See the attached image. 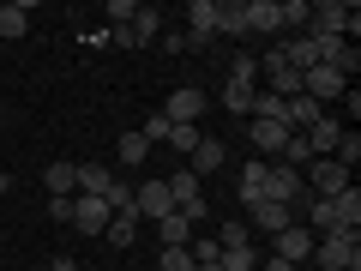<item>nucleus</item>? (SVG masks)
<instances>
[{
	"instance_id": "1",
	"label": "nucleus",
	"mask_w": 361,
	"mask_h": 271,
	"mask_svg": "<svg viewBox=\"0 0 361 271\" xmlns=\"http://www.w3.org/2000/svg\"><path fill=\"white\" fill-rule=\"evenodd\" d=\"M313 271H361V229H331L313 241Z\"/></svg>"
},
{
	"instance_id": "2",
	"label": "nucleus",
	"mask_w": 361,
	"mask_h": 271,
	"mask_svg": "<svg viewBox=\"0 0 361 271\" xmlns=\"http://www.w3.org/2000/svg\"><path fill=\"white\" fill-rule=\"evenodd\" d=\"M307 37H343V42H355L361 37V13H355V6H343V0L307 6Z\"/></svg>"
},
{
	"instance_id": "3",
	"label": "nucleus",
	"mask_w": 361,
	"mask_h": 271,
	"mask_svg": "<svg viewBox=\"0 0 361 271\" xmlns=\"http://www.w3.org/2000/svg\"><path fill=\"white\" fill-rule=\"evenodd\" d=\"M175 211V199H169V181L157 175V181H133V217L139 223H157V217H169Z\"/></svg>"
},
{
	"instance_id": "4",
	"label": "nucleus",
	"mask_w": 361,
	"mask_h": 271,
	"mask_svg": "<svg viewBox=\"0 0 361 271\" xmlns=\"http://www.w3.org/2000/svg\"><path fill=\"white\" fill-rule=\"evenodd\" d=\"M157 37H163V13H157V6H139L133 25H115V30H109L115 49H145V42H157Z\"/></svg>"
},
{
	"instance_id": "5",
	"label": "nucleus",
	"mask_w": 361,
	"mask_h": 271,
	"mask_svg": "<svg viewBox=\"0 0 361 271\" xmlns=\"http://www.w3.org/2000/svg\"><path fill=\"white\" fill-rule=\"evenodd\" d=\"M259 73H265L271 97H283V103H289V97H301V73L283 61V49H265V54H259Z\"/></svg>"
},
{
	"instance_id": "6",
	"label": "nucleus",
	"mask_w": 361,
	"mask_h": 271,
	"mask_svg": "<svg viewBox=\"0 0 361 271\" xmlns=\"http://www.w3.org/2000/svg\"><path fill=\"white\" fill-rule=\"evenodd\" d=\"M211 109V97H205V85H180L175 97L163 103V115L175 121V127H199V115Z\"/></svg>"
},
{
	"instance_id": "7",
	"label": "nucleus",
	"mask_w": 361,
	"mask_h": 271,
	"mask_svg": "<svg viewBox=\"0 0 361 271\" xmlns=\"http://www.w3.org/2000/svg\"><path fill=\"white\" fill-rule=\"evenodd\" d=\"M313 241H319V235H313L307 223H289L283 235H271V253L289 259V265H307V259H313Z\"/></svg>"
},
{
	"instance_id": "8",
	"label": "nucleus",
	"mask_w": 361,
	"mask_h": 271,
	"mask_svg": "<svg viewBox=\"0 0 361 271\" xmlns=\"http://www.w3.org/2000/svg\"><path fill=\"white\" fill-rule=\"evenodd\" d=\"M349 90V78L343 73H331V66H307V73H301V97H313V103H337V97H343Z\"/></svg>"
},
{
	"instance_id": "9",
	"label": "nucleus",
	"mask_w": 361,
	"mask_h": 271,
	"mask_svg": "<svg viewBox=\"0 0 361 271\" xmlns=\"http://www.w3.org/2000/svg\"><path fill=\"white\" fill-rule=\"evenodd\" d=\"M307 181H313L307 193H319V199H337V193L349 187V169H343V163H331V157H313V163H307Z\"/></svg>"
},
{
	"instance_id": "10",
	"label": "nucleus",
	"mask_w": 361,
	"mask_h": 271,
	"mask_svg": "<svg viewBox=\"0 0 361 271\" xmlns=\"http://www.w3.org/2000/svg\"><path fill=\"white\" fill-rule=\"evenodd\" d=\"M109 217H115V211H109V199L73 193V229H78V235H103V229H109Z\"/></svg>"
},
{
	"instance_id": "11",
	"label": "nucleus",
	"mask_w": 361,
	"mask_h": 271,
	"mask_svg": "<svg viewBox=\"0 0 361 271\" xmlns=\"http://www.w3.org/2000/svg\"><path fill=\"white\" fill-rule=\"evenodd\" d=\"M247 211H253V229L259 235H283L289 223H295V205H277V199H253Z\"/></svg>"
},
{
	"instance_id": "12",
	"label": "nucleus",
	"mask_w": 361,
	"mask_h": 271,
	"mask_svg": "<svg viewBox=\"0 0 361 271\" xmlns=\"http://www.w3.org/2000/svg\"><path fill=\"white\" fill-rule=\"evenodd\" d=\"M211 37H217V0H193V6H187V42L205 49Z\"/></svg>"
},
{
	"instance_id": "13",
	"label": "nucleus",
	"mask_w": 361,
	"mask_h": 271,
	"mask_svg": "<svg viewBox=\"0 0 361 271\" xmlns=\"http://www.w3.org/2000/svg\"><path fill=\"white\" fill-rule=\"evenodd\" d=\"M259 199L295 205V199H301V175H295V169H283V163H271V169H265V193H259Z\"/></svg>"
},
{
	"instance_id": "14",
	"label": "nucleus",
	"mask_w": 361,
	"mask_h": 271,
	"mask_svg": "<svg viewBox=\"0 0 361 271\" xmlns=\"http://www.w3.org/2000/svg\"><path fill=\"white\" fill-rule=\"evenodd\" d=\"M301 139H307V151H313V157H331V151H337V139H343V121H337V115H319L307 133H301Z\"/></svg>"
},
{
	"instance_id": "15",
	"label": "nucleus",
	"mask_w": 361,
	"mask_h": 271,
	"mask_svg": "<svg viewBox=\"0 0 361 271\" xmlns=\"http://www.w3.org/2000/svg\"><path fill=\"white\" fill-rule=\"evenodd\" d=\"M247 133H253V151L277 163V151H283V139H289V127H283V121H247Z\"/></svg>"
},
{
	"instance_id": "16",
	"label": "nucleus",
	"mask_w": 361,
	"mask_h": 271,
	"mask_svg": "<svg viewBox=\"0 0 361 271\" xmlns=\"http://www.w3.org/2000/svg\"><path fill=\"white\" fill-rule=\"evenodd\" d=\"M283 18H277V0H247V37H277Z\"/></svg>"
},
{
	"instance_id": "17",
	"label": "nucleus",
	"mask_w": 361,
	"mask_h": 271,
	"mask_svg": "<svg viewBox=\"0 0 361 271\" xmlns=\"http://www.w3.org/2000/svg\"><path fill=\"white\" fill-rule=\"evenodd\" d=\"M223 157H229V151H223V139H211V133H205V139L193 145V157H187V169L205 181V175H217V169H223Z\"/></svg>"
},
{
	"instance_id": "18",
	"label": "nucleus",
	"mask_w": 361,
	"mask_h": 271,
	"mask_svg": "<svg viewBox=\"0 0 361 271\" xmlns=\"http://www.w3.org/2000/svg\"><path fill=\"white\" fill-rule=\"evenodd\" d=\"M42 187H49V199H73L78 193V163H49L42 169Z\"/></svg>"
},
{
	"instance_id": "19",
	"label": "nucleus",
	"mask_w": 361,
	"mask_h": 271,
	"mask_svg": "<svg viewBox=\"0 0 361 271\" xmlns=\"http://www.w3.org/2000/svg\"><path fill=\"white\" fill-rule=\"evenodd\" d=\"M331 217H337V229H361V187H355V181L331 199Z\"/></svg>"
},
{
	"instance_id": "20",
	"label": "nucleus",
	"mask_w": 361,
	"mask_h": 271,
	"mask_svg": "<svg viewBox=\"0 0 361 271\" xmlns=\"http://www.w3.org/2000/svg\"><path fill=\"white\" fill-rule=\"evenodd\" d=\"M109 181H115V169H109V163H78V193L103 199V193H109Z\"/></svg>"
},
{
	"instance_id": "21",
	"label": "nucleus",
	"mask_w": 361,
	"mask_h": 271,
	"mask_svg": "<svg viewBox=\"0 0 361 271\" xmlns=\"http://www.w3.org/2000/svg\"><path fill=\"white\" fill-rule=\"evenodd\" d=\"M157 241L163 247H187L193 241V223L180 217V211H169V217H157Z\"/></svg>"
},
{
	"instance_id": "22",
	"label": "nucleus",
	"mask_w": 361,
	"mask_h": 271,
	"mask_svg": "<svg viewBox=\"0 0 361 271\" xmlns=\"http://www.w3.org/2000/svg\"><path fill=\"white\" fill-rule=\"evenodd\" d=\"M265 169H271V163H241V181H235V193H241V205H253V199L265 193Z\"/></svg>"
},
{
	"instance_id": "23",
	"label": "nucleus",
	"mask_w": 361,
	"mask_h": 271,
	"mask_svg": "<svg viewBox=\"0 0 361 271\" xmlns=\"http://www.w3.org/2000/svg\"><path fill=\"white\" fill-rule=\"evenodd\" d=\"M217 30L223 37H247V0H229V6L217 0Z\"/></svg>"
},
{
	"instance_id": "24",
	"label": "nucleus",
	"mask_w": 361,
	"mask_h": 271,
	"mask_svg": "<svg viewBox=\"0 0 361 271\" xmlns=\"http://www.w3.org/2000/svg\"><path fill=\"white\" fill-rule=\"evenodd\" d=\"M277 163H283V169H295V175H307V163H313L307 139H301V133H289V139H283V151H277Z\"/></svg>"
},
{
	"instance_id": "25",
	"label": "nucleus",
	"mask_w": 361,
	"mask_h": 271,
	"mask_svg": "<svg viewBox=\"0 0 361 271\" xmlns=\"http://www.w3.org/2000/svg\"><path fill=\"white\" fill-rule=\"evenodd\" d=\"M103 235H109V247H133V241H139V217H133V211H115Z\"/></svg>"
},
{
	"instance_id": "26",
	"label": "nucleus",
	"mask_w": 361,
	"mask_h": 271,
	"mask_svg": "<svg viewBox=\"0 0 361 271\" xmlns=\"http://www.w3.org/2000/svg\"><path fill=\"white\" fill-rule=\"evenodd\" d=\"M30 30V6H0V42H18Z\"/></svg>"
},
{
	"instance_id": "27",
	"label": "nucleus",
	"mask_w": 361,
	"mask_h": 271,
	"mask_svg": "<svg viewBox=\"0 0 361 271\" xmlns=\"http://www.w3.org/2000/svg\"><path fill=\"white\" fill-rule=\"evenodd\" d=\"M115 157H121V169H139L145 157H151V145H145V133H121V145H115Z\"/></svg>"
},
{
	"instance_id": "28",
	"label": "nucleus",
	"mask_w": 361,
	"mask_h": 271,
	"mask_svg": "<svg viewBox=\"0 0 361 271\" xmlns=\"http://www.w3.org/2000/svg\"><path fill=\"white\" fill-rule=\"evenodd\" d=\"M223 85H247V90H253V85H259V61H253V54H235Z\"/></svg>"
},
{
	"instance_id": "29",
	"label": "nucleus",
	"mask_w": 361,
	"mask_h": 271,
	"mask_svg": "<svg viewBox=\"0 0 361 271\" xmlns=\"http://www.w3.org/2000/svg\"><path fill=\"white\" fill-rule=\"evenodd\" d=\"M223 109H229V115H253V90H247V85H223Z\"/></svg>"
},
{
	"instance_id": "30",
	"label": "nucleus",
	"mask_w": 361,
	"mask_h": 271,
	"mask_svg": "<svg viewBox=\"0 0 361 271\" xmlns=\"http://www.w3.org/2000/svg\"><path fill=\"white\" fill-rule=\"evenodd\" d=\"M247 121H283V97H271V90H253V115Z\"/></svg>"
},
{
	"instance_id": "31",
	"label": "nucleus",
	"mask_w": 361,
	"mask_h": 271,
	"mask_svg": "<svg viewBox=\"0 0 361 271\" xmlns=\"http://www.w3.org/2000/svg\"><path fill=\"white\" fill-rule=\"evenodd\" d=\"M223 271H259L253 241H247V247H223Z\"/></svg>"
},
{
	"instance_id": "32",
	"label": "nucleus",
	"mask_w": 361,
	"mask_h": 271,
	"mask_svg": "<svg viewBox=\"0 0 361 271\" xmlns=\"http://www.w3.org/2000/svg\"><path fill=\"white\" fill-rule=\"evenodd\" d=\"M331 163H343V169H355V163H361V133H355V127H349L343 139H337V151H331Z\"/></svg>"
},
{
	"instance_id": "33",
	"label": "nucleus",
	"mask_w": 361,
	"mask_h": 271,
	"mask_svg": "<svg viewBox=\"0 0 361 271\" xmlns=\"http://www.w3.org/2000/svg\"><path fill=\"white\" fill-rule=\"evenodd\" d=\"M157 271H193V253L187 247H163L157 253Z\"/></svg>"
},
{
	"instance_id": "34",
	"label": "nucleus",
	"mask_w": 361,
	"mask_h": 271,
	"mask_svg": "<svg viewBox=\"0 0 361 271\" xmlns=\"http://www.w3.org/2000/svg\"><path fill=\"white\" fill-rule=\"evenodd\" d=\"M103 199H109V211H133V181H121V175H115Z\"/></svg>"
},
{
	"instance_id": "35",
	"label": "nucleus",
	"mask_w": 361,
	"mask_h": 271,
	"mask_svg": "<svg viewBox=\"0 0 361 271\" xmlns=\"http://www.w3.org/2000/svg\"><path fill=\"white\" fill-rule=\"evenodd\" d=\"M199 139H205L199 127H169V145H175L180 157H193V145H199Z\"/></svg>"
},
{
	"instance_id": "36",
	"label": "nucleus",
	"mask_w": 361,
	"mask_h": 271,
	"mask_svg": "<svg viewBox=\"0 0 361 271\" xmlns=\"http://www.w3.org/2000/svg\"><path fill=\"white\" fill-rule=\"evenodd\" d=\"M247 241H253L247 223H223V229H217V247H247Z\"/></svg>"
},
{
	"instance_id": "37",
	"label": "nucleus",
	"mask_w": 361,
	"mask_h": 271,
	"mask_svg": "<svg viewBox=\"0 0 361 271\" xmlns=\"http://www.w3.org/2000/svg\"><path fill=\"white\" fill-rule=\"evenodd\" d=\"M169 127H175V121H169V115H151V121H145V145H169Z\"/></svg>"
},
{
	"instance_id": "38",
	"label": "nucleus",
	"mask_w": 361,
	"mask_h": 271,
	"mask_svg": "<svg viewBox=\"0 0 361 271\" xmlns=\"http://www.w3.org/2000/svg\"><path fill=\"white\" fill-rule=\"evenodd\" d=\"M157 42H163L169 54H187V49H193V42H187V30H163V37H157Z\"/></svg>"
},
{
	"instance_id": "39",
	"label": "nucleus",
	"mask_w": 361,
	"mask_h": 271,
	"mask_svg": "<svg viewBox=\"0 0 361 271\" xmlns=\"http://www.w3.org/2000/svg\"><path fill=\"white\" fill-rule=\"evenodd\" d=\"M49 217L54 223H73V199H49Z\"/></svg>"
},
{
	"instance_id": "40",
	"label": "nucleus",
	"mask_w": 361,
	"mask_h": 271,
	"mask_svg": "<svg viewBox=\"0 0 361 271\" xmlns=\"http://www.w3.org/2000/svg\"><path fill=\"white\" fill-rule=\"evenodd\" d=\"M259 271H295V265H289V259H277V253H265V259H259Z\"/></svg>"
},
{
	"instance_id": "41",
	"label": "nucleus",
	"mask_w": 361,
	"mask_h": 271,
	"mask_svg": "<svg viewBox=\"0 0 361 271\" xmlns=\"http://www.w3.org/2000/svg\"><path fill=\"white\" fill-rule=\"evenodd\" d=\"M49 271H78V259H66V253H61V259H49Z\"/></svg>"
},
{
	"instance_id": "42",
	"label": "nucleus",
	"mask_w": 361,
	"mask_h": 271,
	"mask_svg": "<svg viewBox=\"0 0 361 271\" xmlns=\"http://www.w3.org/2000/svg\"><path fill=\"white\" fill-rule=\"evenodd\" d=\"M0 115H6V90H0Z\"/></svg>"
},
{
	"instance_id": "43",
	"label": "nucleus",
	"mask_w": 361,
	"mask_h": 271,
	"mask_svg": "<svg viewBox=\"0 0 361 271\" xmlns=\"http://www.w3.org/2000/svg\"><path fill=\"white\" fill-rule=\"evenodd\" d=\"M78 271H103V265H78Z\"/></svg>"
},
{
	"instance_id": "44",
	"label": "nucleus",
	"mask_w": 361,
	"mask_h": 271,
	"mask_svg": "<svg viewBox=\"0 0 361 271\" xmlns=\"http://www.w3.org/2000/svg\"><path fill=\"white\" fill-rule=\"evenodd\" d=\"M295 271H313V265H295Z\"/></svg>"
},
{
	"instance_id": "45",
	"label": "nucleus",
	"mask_w": 361,
	"mask_h": 271,
	"mask_svg": "<svg viewBox=\"0 0 361 271\" xmlns=\"http://www.w3.org/2000/svg\"><path fill=\"white\" fill-rule=\"evenodd\" d=\"M37 271H49V265H37Z\"/></svg>"
}]
</instances>
